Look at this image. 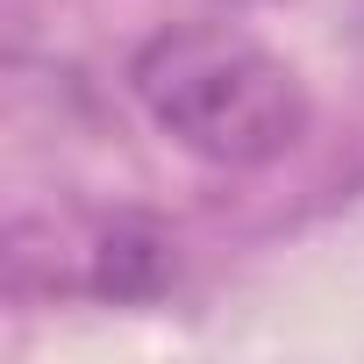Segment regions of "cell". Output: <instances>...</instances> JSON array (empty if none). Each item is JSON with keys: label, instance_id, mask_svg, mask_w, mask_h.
<instances>
[{"label": "cell", "instance_id": "obj_1", "mask_svg": "<svg viewBox=\"0 0 364 364\" xmlns=\"http://www.w3.org/2000/svg\"><path fill=\"white\" fill-rule=\"evenodd\" d=\"M129 79L171 143H186L215 164H264V157L293 150L307 129L300 79L264 43H250L243 29H222V22L164 29L157 43H143Z\"/></svg>", "mask_w": 364, "mask_h": 364}]
</instances>
